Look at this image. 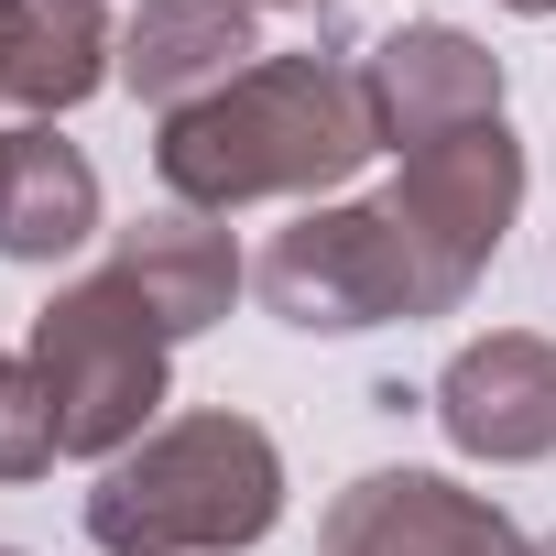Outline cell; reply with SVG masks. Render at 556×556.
Here are the masks:
<instances>
[{"label": "cell", "mask_w": 556, "mask_h": 556, "mask_svg": "<svg viewBox=\"0 0 556 556\" xmlns=\"http://www.w3.org/2000/svg\"><path fill=\"white\" fill-rule=\"evenodd\" d=\"M371 153H382L371 77H361V55H328V45L262 55L218 99H197L153 131V175L197 218H229V207H262V197H328Z\"/></svg>", "instance_id": "1"}, {"label": "cell", "mask_w": 556, "mask_h": 556, "mask_svg": "<svg viewBox=\"0 0 556 556\" xmlns=\"http://www.w3.org/2000/svg\"><path fill=\"white\" fill-rule=\"evenodd\" d=\"M285 523V458L229 404L153 426L88 491V545L110 556H240Z\"/></svg>", "instance_id": "2"}, {"label": "cell", "mask_w": 556, "mask_h": 556, "mask_svg": "<svg viewBox=\"0 0 556 556\" xmlns=\"http://www.w3.org/2000/svg\"><path fill=\"white\" fill-rule=\"evenodd\" d=\"M34 382H45V404H55V437H66V458H121V447H142L153 437V404H164V361H175V339H164V317L142 306V285L110 262V273H88V285H66L45 317H34Z\"/></svg>", "instance_id": "3"}, {"label": "cell", "mask_w": 556, "mask_h": 556, "mask_svg": "<svg viewBox=\"0 0 556 556\" xmlns=\"http://www.w3.org/2000/svg\"><path fill=\"white\" fill-rule=\"evenodd\" d=\"M251 295L306 328V339H350V328H393V317H426V285H415V251L393 229L382 197H350V207H306L295 229H273L262 262H251Z\"/></svg>", "instance_id": "4"}, {"label": "cell", "mask_w": 556, "mask_h": 556, "mask_svg": "<svg viewBox=\"0 0 556 556\" xmlns=\"http://www.w3.org/2000/svg\"><path fill=\"white\" fill-rule=\"evenodd\" d=\"M382 207H393V229H404V251H415L426 317H458L469 285L491 273V251H502V229H513V207H523V142H513L502 121L447 131V142L404 153V175L382 186Z\"/></svg>", "instance_id": "5"}, {"label": "cell", "mask_w": 556, "mask_h": 556, "mask_svg": "<svg viewBox=\"0 0 556 556\" xmlns=\"http://www.w3.org/2000/svg\"><path fill=\"white\" fill-rule=\"evenodd\" d=\"M523 545L534 534L491 491H458L447 469H361L317 523V556H523Z\"/></svg>", "instance_id": "6"}, {"label": "cell", "mask_w": 556, "mask_h": 556, "mask_svg": "<svg viewBox=\"0 0 556 556\" xmlns=\"http://www.w3.org/2000/svg\"><path fill=\"white\" fill-rule=\"evenodd\" d=\"M437 426L458 458H491V469H523V458H556V339L534 328H491L469 339L447 371H437Z\"/></svg>", "instance_id": "7"}, {"label": "cell", "mask_w": 556, "mask_h": 556, "mask_svg": "<svg viewBox=\"0 0 556 556\" xmlns=\"http://www.w3.org/2000/svg\"><path fill=\"white\" fill-rule=\"evenodd\" d=\"M361 77H371V110H382V142L393 153H426L447 131L502 121V55L480 34H458V23H393L361 55Z\"/></svg>", "instance_id": "8"}, {"label": "cell", "mask_w": 556, "mask_h": 556, "mask_svg": "<svg viewBox=\"0 0 556 556\" xmlns=\"http://www.w3.org/2000/svg\"><path fill=\"white\" fill-rule=\"evenodd\" d=\"M240 66H262V0H142V12L121 23V88L142 110H197L218 99Z\"/></svg>", "instance_id": "9"}, {"label": "cell", "mask_w": 556, "mask_h": 556, "mask_svg": "<svg viewBox=\"0 0 556 556\" xmlns=\"http://www.w3.org/2000/svg\"><path fill=\"white\" fill-rule=\"evenodd\" d=\"M99 240V175L77 142H55V121H12L0 131V262H77Z\"/></svg>", "instance_id": "10"}, {"label": "cell", "mask_w": 556, "mask_h": 556, "mask_svg": "<svg viewBox=\"0 0 556 556\" xmlns=\"http://www.w3.org/2000/svg\"><path fill=\"white\" fill-rule=\"evenodd\" d=\"M110 262L142 285V306L164 317V339H197V328H218V317H229V295L251 285L240 240H229L218 218H197V207H153V218H131Z\"/></svg>", "instance_id": "11"}, {"label": "cell", "mask_w": 556, "mask_h": 556, "mask_svg": "<svg viewBox=\"0 0 556 556\" xmlns=\"http://www.w3.org/2000/svg\"><path fill=\"white\" fill-rule=\"evenodd\" d=\"M121 66V34L99 0H12V66H0V99L23 121H55L77 110L88 88H110Z\"/></svg>", "instance_id": "12"}, {"label": "cell", "mask_w": 556, "mask_h": 556, "mask_svg": "<svg viewBox=\"0 0 556 556\" xmlns=\"http://www.w3.org/2000/svg\"><path fill=\"white\" fill-rule=\"evenodd\" d=\"M55 458H66V437H55V404H45L34 361H0V480H45Z\"/></svg>", "instance_id": "13"}, {"label": "cell", "mask_w": 556, "mask_h": 556, "mask_svg": "<svg viewBox=\"0 0 556 556\" xmlns=\"http://www.w3.org/2000/svg\"><path fill=\"white\" fill-rule=\"evenodd\" d=\"M0 66H12V0H0Z\"/></svg>", "instance_id": "14"}, {"label": "cell", "mask_w": 556, "mask_h": 556, "mask_svg": "<svg viewBox=\"0 0 556 556\" xmlns=\"http://www.w3.org/2000/svg\"><path fill=\"white\" fill-rule=\"evenodd\" d=\"M502 12H556V0H502Z\"/></svg>", "instance_id": "15"}, {"label": "cell", "mask_w": 556, "mask_h": 556, "mask_svg": "<svg viewBox=\"0 0 556 556\" xmlns=\"http://www.w3.org/2000/svg\"><path fill=\"white\" fill-rule=\"evenodd\" d=\"M523 556H556V534H534V545H523Z\"/></svg>", "instance_id": "16"}, {"label": "cell", "mask_w": 556, "mask_h": 556, "mask_svg": "<svg viewBox=\"0 0 556 556\" xmlns=\"http://www.w3.org/2000/svg\"><path fill=\"white\" fill-rule=\"evenodd\" d=\"M273 12H317V0H273Z\"/></svg>", "instance_id": "17"}, {"label": "cell", "mask_w": 556, "mask_h": 556, "mask_svg": "<svg viewBox=\"0 0 556 556\" xmlns=\"http://www.w3.org/2000/svg\"><path fill=\"white\" fill-rule=\"evenodd\" d=\"M0 556H23V545H0Z\"/></svg>", "instance_id": "18"}]
</instances>
